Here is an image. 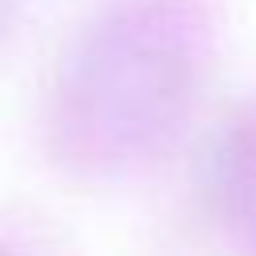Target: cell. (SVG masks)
<instances>
[{
	"instance_id": "1",
	"label": "cell",
	"mask_w": 256,
	"mask_h": 256,
	"mask_svg": "<svg viewBox=\"0 0 256 256\" xmlns=\"http://www.w3.org/2000/svg\"><path fill=\"white\" fill-rule=\"evenodd\" d=\"M208 28L192 0H116L72 44L52 92L56 152L80 172L152 160L184 124Z\"/></svg>"
},
{
	"instance_id": "2",
	"label": "cell",
	"mask_w": 256,
	"mask_h": 256,
	"mask_svg": "<svg viewBox=\"0 0 256 256\" xmlns=\"http://www.w3.org/2000/svg\"><path fill=\"white\" fill-rule=\"evenodd\" d=\"M208 196L244 256H256V112L236 116L208 160Z\"/></svg>"
}]
</instances>
